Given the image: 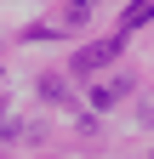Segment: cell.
<instances>
[{
  "label": "cell",
  "instance_id": "6da1fadb",
  "mask_svg": "<svg viewBox=\"0 0 154 159\" xmlns=\"http://www.w3.org/2000/svg\"><path fill=\"white\" fill-rule=\"evenodd\" d=\"M120 51H126V29H120V34H108V40L80 46V51H74V74H80V80H86V74H97V68H108Z\"/></svg>",
  "mask_w": 154,
  "mask_h": 159
},
{
  "label": "cell",
  "instance_id": "7a4b0ae2",
  "mask_svg": "<svg viewBox=\"0 0 154 159\" xmlns=\"http://www.w3.org/2000/svg\"><path fill=\"white\" fill-rule=\"evenodd\" d=\"M143 23H154V0H131L126 17H120V29H126V34H137Z\"/></svg>",
  "mask_w": 154,
  "mask_h": 159
},
{
  "label": "cell",
  "instance_id": "3957f363",
  "mask_svg": "<svg viewBox=\"0 0 154 159\" xmlns=\"http://www.w3.org/2000/svg\"><path fill=\"white\" fill-rule=\"evenodd\" d=\"M131 85H126V80H103V85L97 91H91V102H97V108H114V102H120V97H126Z\"/></svg>",
  "mask_w": 154,
  "mask_h": 159
}]
</instances>
